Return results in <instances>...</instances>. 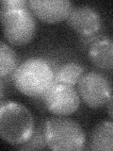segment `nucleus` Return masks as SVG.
I'll list each match as a JSON object with an SVG mask.
<instances>
[{"label": "nucleus", "instance_id": "f257e3e1", "mask_svg": "<svg viewBox=\"0 0 113 151\" xmlns=\"http://www.w3.org/2000/svg\"><path fill=\"white\" fill-rule=\"evenodd\" d=\"M34 130V118L26 106L14 101H1L0 135L5 142L15 146L22 145L31 138Z\"/></svg>", "mask_w": 113, "mask_h": 151}, {"label": "nucleus", "instance_id": "f03ea898", "mask_svg": "<svg viewBox=\"0 0 113 151\" xmlns=\"http://www.w3.org/2000/svg\"><path fill=\"white\" fill-rule=\"evenodd\" d=\"M12 80L19 92L35 97L45 93L55 83V71L46 60L30 58L18 66Z\"/></svg>", "mask_w": 113, "mask_h": 151}, {"label": "nucleus", "instance_id": "7ed1b4c3", "mask_svg": "<svg viewBox=\"0 0 113 151\" xmlns=\"http://www.w3.org/2000/svg\"><path fill=\"white\" fill-rule=\"evenodd\" d=\"M44 135L51 150H82L86 133L77 122L65 116H54L44 122Z\"/></svg>", "mask_w": 113, "mask_h": 151}, {"label": "nucleus", "instance_id": "20e7f679", "mask_svg": "<svg viewBox=\"0 0 113 151\" xmlns=\"http://www.w3.org/2000/svg\"><path fill=\"white\" fill-rule=\"evenodd\" d=\"M0 17L4 36L9 44L21 46L33 40L36 33V20L28 7L1 8Z\"/></svg>", "mask_w": 113, "mask_h": 151}, {"label": "nucleus", "instance_id": "39448f33", "mask_svg": "<svg viewBox=\"0 0 113 151\" xmlns=\"http://www.w3.org/2000/svg\"><path fill=\"white\" fill-rule=\"evenodd\" d=\"M80 98L92 109L106 106L112 96L111 83L105 75L92 71L85 73L77 84Z\"/></svg>", "mask_w": 113, "mask_h": 151}, {"label": "nucleus", "instance_id": "423d86ee", "mask_svg": "<svg viewBox=\"0 0 113 151\" xmlns=\"http://www.w3.org/2000/svg\"><path fill=\"white\" fill-rule=\"evenodd\" d=\"M78 92L69 85L54 83L44 93L46 110L56 116H68L75 112L80 106Z\"/></svg>", "mask_w": 113, "mask_h": 151}, {"label": "nucleus", "instance_id": "0eeeda50", "mask_svg": "<svg viewBox=\"0 0 113 151\" xmlns=\"http://www.w3.org/2000/svg\"><path fill=\"white\" fill-rule=\"evenodd\" d=\"M67 24L82 38H87L98 34L102 27V18L94 8L83 5L72 9Z\"/></svg>", "mask_w": 113, "mask_h": 151}, {"label": "nucleus", "instance_id": "6e6552de", "mask_svg": "<svg viewBox=\"0 0 113 151\" xmlns=\"http://www.w3.org/2000/svg\"><path fill=\"white\" fill-rule=\"evenodd\" d=\"M28 8L38 19L47 24L67 20L74 9L69 0H30Z\"/></svg>", "mask_w": 113, "mask_h": 151}, {"label": "nucleus", "instance_id": "1a4fd4ad", "mask_svg": "<svg viewBox=\"0 0 113 151\" xmlns=\"http://www.w3.org/2000/svg\"><path fill=\"white\" fill-rule=\"evenodd\" d=\"M88 57L97 68L113 71V40L103 37L97 39L89 47Z\"/></svg>", "mask_w": 113, "mask_h": 151}, {"label": "nucleus", "instance_id": "9d476101", "mask_svg": "<svg viewBox=\"0 0 113 151\" xmlns=\"http://www.w3.org/2000/svg\"><path fill=\"white\" fill-rule=\"evenodd\" d=\"M89 148L113 151V122L102 121L93 127L89 136Z\"/></svg>", "mask_w": 113, "mask_h": 151}, {"label": "nucleus", "instance_id": "9b49d317", "mask_svg": "<svg viewBox=\"0 0 113 151\" xmlns=\"http://www.w3.org/2000/svg\"><path fill=\"white\" fill-rule=\"evenodd\" d=\"M85 74L84 67L74 61L61 64L55 71V83H61L74 87Z\"/></svg>", "mask_w": 113, "mask_h": 151}, {"label": "nucleus", "instance_id": "f8f14e48", "mask_svg": "<svg viewBox=\"0 0 113 151\" xmlns=\"http://www.w3.org/2000/svg\"><path fill=\"white\" fill-rule=\"evenodd\" d=\"M18 57L16 52L5 42L0 45V77L1 79L11 77L18 68Z\"/></svg>", "mask_w": 113, "mask_h": 151}, {"label": "nucleus", "instance_id": "ddd939ff", "mask_svg": "<svg viewBox=\"0 0 113 151\" xmlns=\"http://www.w3.org/2000/svg\"><path fill=\"white\" fill-rule=\"evenodd\" d=\"M19 149L23 150H29V149H44L47 147L44 135V124L38 125L35 127L34 133L32 137L26 142V144L17 146Z\"/></svg>", "mask_w": 113, "mask_h": 151}, {"label": "nucleus", "instance_id": "4468645a", "mask_svg": "<svg viewBox=\"0 0 113 151\" xmlns=\"http://www.w3.org/2000/svg\"><path fill=\"white\" fill-rule=\"evenodd\" d=\"M28 7V1L26 0H3L1 1V8L5 9H17Z\"/></svg>", "mask_w": 113, "mask_h": 151}, {"label": "nucleus", "instance_id": "2eb2a0df", "mask_svg": "<svg viewBox=\"0 0 113 151\" xmlns=\"http://www.w3.org/2000/svg\"><path fill=\"white\" fill-rule=\"evenodd\" d=\"M106 106H107V112L108 116L113 120V96H111L110 99L108 100Z\"/></svg>", "mask_w": 113, "mask_h": 151}, {"label": "nucleus", "instance_id": "dca6fc26", "mask_svg": "<svg viewBox=\"0 0 113 151\" xmlns=\"http://www.w3.org/2000/svg\"><path fill=\"white\" fill-rule=\"evenodd\" d=\"M0 85H1V100L3 101V98H4V82H3L2 79H1V82H0Z\"/></svg>", "mask_w": 113, "mask_h": 151}]
</instances>
